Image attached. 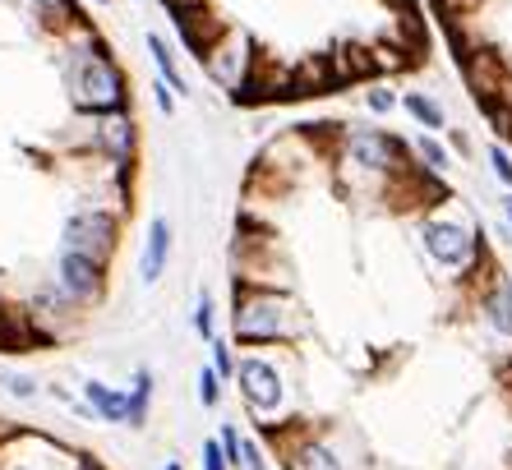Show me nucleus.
I'll return each mask as SVG.
<instances>
[{"mask_svg":"<svg viewBox=\"0 0 512 470\" xmlns=\"http://www.w3.org/2000/svg\"><path fill=\"white\" fill-rule=\"evenodd\" d=\"M333 176L342 189H351L356 199H388L393 203L397 185L416 171L411 143L397 134L379 130V125H346L333 134Z\"/></svg>","mask_w":512,"mask_h":470,"instance_id":"nucleus-1","label":"nucleus"},{"mask_svg":"<svg viewBox=\"0 0 512 470\" xmlns=\"http://www.w3.org/2000/svg\"><path fill=\"white\" fill-rule=\"evenodd\" d=\"M227 323V337L245 351H273V346H296L310 337V314L296 300V291H273V286H231Z\"/></svg>","mask_w":512,"mask_h":470,"instance_id":"nucleus-2","label":"nucleus"},{"mask_svg":"<svg viewBox=\"0 0 512 470\" xmlns=\"http://www.w3.org/2000/svg\"><path fill=\"white\" fill-rule=\"evenodd\" d=\"M416 240H420V254L439 272H448V277H471L489 254L480 226L466 212L439 208V203L416 222Z\"/></svg>","mask_w":512,"mask_h":470,"instance_id":"nucleus-3","label":"nucleus"},{"mask_svg":"<svg viewBox=\"0 0 512 470\" xmlns=\"http://www.w3.org/2000/svg\"><path fill=\"white\" fill-rule=\"evenodd\" d=\"M277 351H291V346H273V351H245L236 360V392L245 401V411L268 429V424H282L286 406H291V374H286V360Z\"/></svg>","mask_w":512,"mask_h":470,"instance_id":"nucleus-4","label":"nucleus"},{"mask_svg":"<svg viewBox=\"0 0 512 470\" xmlns=\"http://www.w3.org/2000/svg\"><path fill=\"white\" fill-rule=\"evenodd\" d=\"M65 143H74V157H102L116 166H134L143 148L139 120L134 111H102V116H79V134H65Z\"/></svg>","mask_w":512,"mask_h":470,"instance_id":"nucleus-5","label":"nucleus"},{"mask_svg":"<svg viewBox=\"0 0 512 470\" xmlns=\"http://www.w3.org/2000/svg\"><path fill=\"white\" fill-rule=\"evenodd\" d=\"M199 65H203V74L217 83V93H227L240 102L254 79V65H259V47H254V37L245 33V28L222 24L213 42L199 51Z\"/></svg>","mask_w":512,"mask_h":470,"instance_id":"nucleus-6","label":"nucleus"},{"mask_svg":"<svg viewBox=\"0 0 512 470\" xmlns=\"http://www.w3.org/2000/svg\"><path fill=\"white\" fill-rule=\"evenodd\" d=\"M120 231H125V208H116V203H79L60 222V249L111 263L120 249Z\"/></svg>","mask_w":512,"mask_h":470,"instance_id":"nucleus-7","label":"nucleus"},{"mask_svg":"<svg viewBox=\"0 0 512 470\" xmlns=\"http://www.w3.org/2000/svg\"><path fill=\"white\" fill-rule=\"evenodd\" d=\"M268 443L277 447L286 470H346V457L333 434L314 429L310 420H282L263 429Z\"/></svg>","mask_w":512,"mask_h":470,"instance_id":"nucleus-8","label":"nucleus"},{"mask_svg":"<svg viewBox=\"0 0 512 470\" xmlns=\"http://www.w3.org/2000/svg\"><path fill=\"white\" fill-rule=\"evenodd\" d=\"M51 282H56V291L65 295L74 309L93 314V309L107 305L111 263L84 259V254H74V249H60V254H56V268H51Z\"/></svg>","mask_w":512,"mask_h":470,"instance_id":"nucleus-9","label":"nucleus"},{"mask_svg":"<svg viewBox=\"0 0 512 470\" xmlns=\"http://www.w3.org/2000/svg\"><path fill=\"white\" fill-rule=\"evenodd\" d=\"M466 282H476V314L489 328V337L512 341V277H499L485 254V263H480Z\"/></svg>","mask_w":512,"mask_h":470,"instance_id":"nucleus-10","label":"nucleus"},{"mask_svg":"<svg viewBox=\"0 0 512 470\" xmlns=\"http://www.w3.org/2000/svg\"><path fill=\"white\" fill-rule=\"evenodd\" d=\"M24 318H28V332H33V337L56 341V337H65L70 328H79L84 309H74L70 300L56 291V282H42L33 295H28Z\"/></svg>","mask_w":512,"mask_h":470,"instance_id":"nucleus-11","label":"nucleus"},{"mask_svg":"<svg viewBox=\"0 0 512 470\" xmlns=\"http://www.w3.org/2000/svg\"><path fill=\"white\" fill-rule=\"evenodd\" d=\"M171 249H176V222L167 212H153L148 217V231H143V245H139V286H157L167 277V263H171Z\"/></svg>","mask_w":512,"mask_h":470,"instance_id":"nucleus-12","label":"nucleus"},{"mask_svg":"<svg viewBox=\"0 0 512 470\" xmlns=\"http://www.w3.org/2000/svg\"><path fill=\"white\" fill-rule=\"evenodd\" d=\"M56 457H65V452L47 434H28V429L0 434V470H51Z\"/></svg>","mask_w":512,"mask_h":470,"instance_id":"nucleus-13","label":"nucleus"},{"mask_svg":"<svg viewBox=\"0 0 512 470\" xmlns=\"http://www.w3.org/2000/svg\"><path fill=\"white\" fill-rule=\"evenodd\" d=\"M79 397L84 406L93 411L97 424H111V429H125V415H130V388H120V383H107V378H84L79 383Z\"/></svg>","mask_w":512,"mask_h":470,"instance_id":"nucleus-14","label":"nucleus"},{"mask_svg":"<svg viewBox=\"0 0 512 470\" xmlns=\"http://www.w3.org/2000/svg\"><path fill=\"white\" fill-rule=\"evenodd\" d=\"M14 5H19L24 19H33L37 33H51V37L70 24V19H79V5H74V0H14Z\"/></svg>","mask_w":512,"mask_h":470,"instance_id":"nucleus-15","label":"nucleus"},{"mask_svg":"<svg viewBox=\"0 0 512 470\" xmlns=\"http://www.w3.org/2000/svg\"><path fill=\"white\" fill-rule=\"evenodd\" d=\"M143 51L153 56V65H157V74L171 83V93L176 97H190L194 88H190V79H185V70H180V60H176V47H171L162 33H143Z\"/></svg>","mask_w":512,"mask_h":470,"instance_id":"nucleus-16","label":"nucleus"},{"mask_svg":"<svg viewBox=\"0 0 512 470\" xmlns=\"http://www.w3.org/2000/svg\"><path fill=\"white\" fill-rule=\"evenodd\" d=\"M402 111L416 120L425 134H448V111H443V102L434 93H425V88H411V93H402Z\"/></svg>","mask_w":512,"mask_h":470,"instance_id":"nucleus-17","label":"nucleus"},{"mask_svg":"<svg viewBox=\"0 0 512 470\" xmlns=\"http://www.w3.org/2000/svg\"><path fill=\"white\" fill-rule=\"evenodd\" d=\"M153 397H157L153 369H134V378H130V415H125V429H130V434H143V429H148Z\"/></svg>","mask_w":512,"mask_h":470,"instance_id":"nucleus-18","label":"nucleus"},{"mask_svg":"<svg viewBox=\"0 0 512 470\" xmlns=\"http://www.w3.org/2000/svg\"><path fill=\"white\" fill-rule=\"evenodd\" d=\"M411 157H416V171H425V176H434V180L453 171V153H448V143H443L439 134L420 130L416 139H411Z\"/></svg>","mask_w":512,"mask_h":470,"instance_id":"nucleus-19","label":"nucleus"},{"mask_svg":"<svg viewBox=\"0 0 512 470\" xmlns=\"http://www.w3.org/2000/svg\"><path fill=\"white\" fill-rule=\"evenodd\" d=\"M0 397L28 406V401H42V383L33 374H24V369H0Z\"/></svg>","mask_w":512,"mask_h":470,"instance_id":"nucleus-20","label":"nucleus"},{"mask_svg":"<svg viewBox=\"0 0 512 470\" xmlns=\"http://www.w3.org/2000/svg\"><path fill=\"white\" fill-rule=\"evenodd\" d=\"M236 341L231 337H213L208 341V365L217 369V378H222V383H231V378H236Z\"/></svg>","mask_w":512,"mask_h":470,"instance_id":"nucleus-21","label":"nucleus"},{"mask_svg":"<svg viewBox=\"0 0 512 470\" xmlns=\"http://www.w3.org/2000/svg\"><path fill=\"white\" fill-rule=\"evenodd\" d=\"M190 328L199 341H213L217 337V305H213V291H199L194 300V314H190Z\"/></svg>","mask_w":512,"mask_h":470,"instance_id":"nucleus-22","label":"nucleus"},{"mask_svg":"<svg viewBox=\"0 0 512 470\" xmlns=\"http://www.w3.org/2000/svg\"><path fill=\"white\" fill-rule=\"evenodd\" d=\"M194 397H199L203 411H217V406H222V378H217L213 365H203L199 374H194Z\"/></svg>","mask_w":512,"mask_h":470,"instance_id":"nucleus-23","label":"nucleus"},{"mask_svg":"<svg viewBox=\"0 0 512 470\" xmlns=\"http://www.w3.org/2000/svg\"><path fill=\"white\" fill-rule=\"evenodd\" d=\"M485 162H489V176L499 180L503 189H512V148H503V143H489V148H485Z\"/></svg>","mask_w":512,"mask_h":470,"instance_id":"nucleus-24","label":"nucleus"},{"mask_svg":"<svg viewBox=\"0 0 512 470\" xmlns=\"http://www.w3.org/2000/svg\"><path fill=\"white\" fill-rule=\"evenodd\" d=\"M148 97H153V106H157V116H162V120L176 116V102H180V97L171 93V83L162 79V74H153V79H148Z\"/></svg>","mask_w":512,"mask_h":470,"instance_id":"nucleus-25","label":"nucleus"},{"mask_svg":"<svg viewBox=\"0 0 512 470\" xmlns=\"http://www.w3.org/2000/svg\"><path fill=\"white\" fill-rule=\"evenodd\" d=\"M365 106H370L374 116H393L397 106H402V97H397L393 88H383V83H374V88H365Z\"/></svg>","mask_w":512,"mask_h":470,"instance_id":"nucleus-26","label":"nucleus"},{"mask_svg":"<svg viewBox=\"0 0 512 470\" xmlns=\"http://www.w3.org/2000/svg\"><path fill=\"white\" fill-rule=\"evenodd\" d=\"M240 470H268V447L250 434H245V447H240Z\"/></svg>","mask_w":512,"mask_h":470,"instance_id":"nucleus-27","label":"nucleus"},{"mask_svg":"<svg viewBox=\"0 0 512 470\" xmlns=\"http://www.w3.org/2000/svg\"><path fill=\"white\" fill-rule=\"evenodd\" d=\"M199 470H231L227 457H222V443H217V434L199 443Z\"/></svg>","mask_w":512,"mask_h":470,"instance_id":"nucleus-28","label":"nucleus"},{"mask_svg":"<svg viewBox=\"0 0 512 470\" xmlns=\"http://www.w3.org/2000/svg\"><path fill=\"white\" fill-rule=\"evenodd\" d=\"M503 222H508V231H512V189H503Z\"/></svg>","mask_w":512,"mask_h":470,"instance_id":"nucleus-29","label":"nucleus"},{"mask_svg":"<svg viewBox=\"0 0 512 470\" xmlns=\"http://www.w3.org/2000/svg\"><path fill=\"white\" fill-rule=\"evenodd\" d=\"M162 470H185V461H180V457H167V461H162Z\"/></svg>","mask_w":512,"mask_h":470,"instance_id":"nucleus-30","label":"nucleus"},{"mask_svg":"<svg viewBox=\"0 0 512 470\" xmlns=\"http://www.w3.org/2000/svg\"><path fill=\"white\" fill-rule=\"evenodd\" d=\"M443 5H453V10H462L466 5V10H471V5H480V0H443Z\"/></svg>","mask_w":512,"mask_h":470,"instance_id":"nucleus-31","label":"nucleus"},{"mask_svg":"<svg viewBox=\"0 0 512 470\" xmlns=\"http://www.w3.org/2000/svg\"><path fill=\"white\" fill-rule=\"evenodd\" d=\"M93 5H102V10H107V5H111V0H93Z\"/></svg>","mask_w":512,"mask_h":470,"instance_id":"nucleus-32","label":"nucleus"},{"mask_svg":"<svg viewBox=\"0 0 512 470\" xmlns=\"http://www.w3.org/2000/svg\"><path fill=\"white\" fill-rule=\"evenodd\" d=\"M508 134H512V120H508Z\"/></svg>","mask_w":512,"mask_h":470,"instance_id":"nucleus-33","label":"nucleus"}]
</instances>
